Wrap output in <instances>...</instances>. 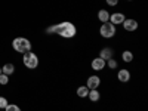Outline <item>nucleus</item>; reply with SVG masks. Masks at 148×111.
<instances>
[{
	"instance_id": "f257e3e1",
	"label": "nucleus",
	"mask_w": 148,
	"mask_h": 111,
	"mask_svg": "<svg viewBox=\"0 0 148 111\" xmlns=\"http://www.w3.org/2000/svg\"><path fill=\"white\" fill-rule=\"evenodd\" d=\"M46 33L47 34H58L61 37H64V39H73L77 33V28L73 22L64 21V22H59V24H55V25L47 27Z\"/></svg>"
},
{
	"instance_id": "f03ea898",
	"label": "nucleus",
	"mask_w": 148,
	"mask_h": 111,
	"mask_svg": "<svg viewBox=\"0 0 148 111\" xmlns=\"http://www.w3.org/2000/svg\"><path fill=\"white\" fill-rule=\"evenodd\" d=\"M12 47H14L16 52L24 55V53L31 51V42L28 39H25V37H16V39L12 42Z\"/></svg>"
},
{
	"instance_id": "7ed1b4c3",
	"label": "nucleus",
	"mask_w": 148,
	"mask_h": 111,
	"mask_svg": "<svg viewBox=\"0 0 148 111\" xmlns=\"http://www.w3.org/2000/svg\"><path fill=\"white\" fill-rule=\"evenodd\" d=\"M22 62H24V65H25L27 68L34 70V68H37V65H39V58H37L36 53H33V52L30 51V52H27V53H24Z\"/></svg>"
},
{
	"instance_id": "20e7f679",
	"label": "nucleus",
	"mask_w": 148,
	"mask_h": 111,
	"mask_svg": "<svg viewBox=\"0 0 148 111\" xmlns=\"http://www.w3.org/2000/svg\"><path fill=\"white\" fill-rule=\"evenodd\" d=\"M117 33L116 30V25H113L111 22H102V25L99 28V34L104 37V39H111V37H114Z\"/></svg>"
},
{
	"instance_id": "39448f33",
	"label": "nucleus",
	"mask_w": 148,
	"mask_h": 111,
	"mask_svg": "<svg viewBox=\"0 0 148 111\" xmlns=\"http://www.w3.org/2000/svg\"><path fill=\"white\" fill-rule=\"evenodd\" d=\"M123 28H125L126 31H135L138 28V21H135L132 18L125 19V21H123Z\"/></svg>"
},
{
	"instance_id": "423d86ee",
	"label": "nucleus",
	"mask_w": 148,
	"mask_h": 111,
	"mask_svg": "<svg viewBox=\"0 0 148 111\" xmlns=\"http://www.w3.org/2000/svg\"><path fill=\"white\" fill-rule=\"evenodd\" d=\"M126 19V16L120 14V12H117V14H113V15H110V19L108 22H111L113 25H119V24H123V21Z\"/></svg>"
},
{
	"instance_id": "0eeeda50",
	"label": "nucleus",
	"mask_w": 148,
	"mask_h": 111,
	"mask_svg": "<svg viewBox=\"0 0 148 111\" xmlns=\"http://www.w3.org/2000/svg\"><path fill=\"white\" fill-rule=\"evenodd\" d=\"M101 84V79L98 76H90L88 79V83H86V86H88V89L92 90V89H98V86Z\"/></svg>"
},
{
	"instance_id": "6e6552de",
	"label": "nucleus",
	"mask_w": 148,
	"mask_h": 111,
	"mask_svg": "<svg viewBox=\"0 0 148 111\" xmlns=\"http://www.w3.org/2000/svg\"><path fill=\"white\" fill-rule=\"evenodd\" d=\"M107 65H105V61L102 59V58H95V59H92V68L95 70V71H101V70H104Z\"/></svg>"
},
{
	"instance_id": "1a4fd4ad",
	"label": "nucleus",
	"mask_w": 148,
	"mask_h": 111,
	"mask_svg": "<svg viewBox=\"0 0 148 111\" xmlns=\"http://www.w3.org/2000/svg\"><path fill=\"white\" fill-rule=\"evenodd\" d=\"M117 79H119L121 83H127V82L130 80V73H129V70H126V68L119 70V73H117Z\"/></svg>"
},
{
	"instance_id": "9d476101",
	"label": "nucleus",
	"mask_w": 148,
	"mask_h": 111,
	"mask_svg": "<svg viewBox=\"0 0 148 111\" xmlns=\"http://www.w3.org/2000/svg\"><path fill=\"white\" fill-rule=\"evenodd\" d=\"M99 58H102L104 61H108L113 58V49L111 47H104L102 51L99 52Z\"/></svg>"
},
{
	"instance_id": "9b49d317",
	"label": "nucleus",
	"mask_w": 148,
	"mask_h": 111,
	"mask_svg": "<svg viewBox=\"0 0 148 111\" xmlns=\"http://www.w3.org/2000/svg\"><path fill=\"white\" fill-rule=\"evenodd\" d=\"M88 96H89V99H90L92 102H96V101H99V98H101V93L98 92V89H92V90H89Z\"/></svg>"
},
{
	"instance_id": "f8f14e48",
	"label": "nucleus",
	"mask_w": 148,
	"mask_h": 111,
	"mask_svg": "<svg viewBox=\"0 0 148 111\" xmlns=\"http://www.w3.org/2000/svg\"><path fill=\"white\" fill-rule=\"evenodd\" d=\"M98 19H99L101 22H108V19H110V14H108L105 9H101L99 12H98Z\"/></svg>"
},
{
	"instance_id": "ddd939ff",
	"label": "nucleus",
	"mask_w": 148,
	"mask_h": 111,
	"mask_svg": "<svg viewBox=\"0 0 148 111\" xmlns=\"http://www.w3.org/2000/svg\"><path fill=\"white\" fill-rule=\"evenodd\" d=\"M14 71H15L14 64H6V65L2 68V73H3V74H6V76H10V74H14Z\"/></svg>"
},
{
	"instance_id": "4468645a",
	"label": "nucleus",
	"mask_w": 148,
	"mask_h": 111,
	"mask_svg": "<svg viewBox=\"0 0 148 111\" xmlns=\"http://www.w3.org/2000/svg\"><path fill=\"white\" fill-rule=\"evenodd\" d=\"M121 58H123L125 62H132V61H133V53L130 51H125L121 53Z\"/></svg>"
},
{
	"instance_id": "2eb2a0df",
	"label": "nucleus",
	"mask_w": 148,
	"mask_h": 111,
	"mask_svg": "<svg viewBox=\"0 0 148 111\" xmlns=\"http://www.w3.org/2000/svg\"><path fill=\"white\" fill-rule=\"evenodd\" d=\"M88 93H89L88 86H80V88L77 89V95H79L80 98H86V96H88Z\"/></svg>"
},
{
	"instance_id": "dca6fc26",
	"label": "nucleus",
	"mask_w": 148,
	"mask_h": 111,
	"mask_svg": "<svg viewBox=\"0 0 148 111\" xmlns=\"http://www.w3.org/2000/svg\"><path fill=\"white\" fill-rule=\"evenodd\" d=\"M105 65H108V68H111V70H116L119 64H117V61H116L114 58H111V59L105 61Z\"/></svg>"
},
{
	"instance_id": "f3484780",
	"label": "nucleus",
	"mask_w": 148,
	"mask_h": 111,
	"mask_svg": "<svg viewBox=\"0 0 148 111\" xmlns=\"http://www.w3.org/2000/svg\"><path fill=\"white\" fill-rule=\"evenodd\" d=\"M9 82V76H6V74H0V84H8Z\"/></svg>"
},
{
	"instance_id": "a211bd4d",
	"label": "nucleus",
	"mask_w": 148,
	"mask_h": 111,
	"mask_svg": "<svg viewBox=\"0 0 148 111\" xmlns=\"http://www.w3.org/2000/svg\"><path fill=\"white\" fill-rule=\"evenodd\" d=\"M5 110H6V111H18V110H19V107H18V105H15V104H8Z\"/></svg>"
},
{
	"instance_id": "6ab92c4d",
	"label": "nucleus",
	"mask_w": 148,
	"mask_h": 111,
	"mask_svg": "<svg viewBox=\"0 0 148 111\" xmlns=\"http://www.w3.org/2000/svg\"><path fill=\"white\" fill-rule=\"evenodd\" d=\"M9 102H8V99L5 96H0V108H6V105H8Z\"/></svg>"
},
{
	"instance_id": "aec40b11",
	"label": "nucleus",
	"mask_w": 148,
	"mask_h": 111,
	"mask_svg": "<svg viewBox=\"0 0 148 111\" xmlns=\"http://www.w3.org/2000/svg\"><path fill=\"white\" fill-rule=\"evenodd\" d=\"M108 6H117L119 5V0H105Z\"/></svg>"
},
{
	"instance_id": "412c9836",
	"label": "nucleus",
	"mask_w": 148,
	"mask_h": 111,
	"mask_svg": "<svg viewBox=\"0 0 148 111\" xmlns=\"http://www.w3.org/2000/svg\"><path fill=\"white\" fill-rule=\"evenodd\" d=\"M0 74H2V67H0Z\"/></svg>"
},
{
	"instance_id": "4be33fe9",
	"label": "nucleus",
	"mask_w": 148,
	"mask_h": 111,
	"mask_svg": "<svg viewBox=\"0 0 148 111\" xmlns=\"http://www.w3.org/2000/svg\"><path fill=\"white\" fill-rule=\"evenodd\" d=\"M18 111H21V110H18Z\"/></svg>"
},
{
	"instance_id": "5701e85b",
	"label": "nucleus",
	"mask_w": 148,
	"mask_h": 111,
	"mask_svg": "<svg viewBox=\"0 0 148 111\" xmlns=\"http://www.w3.org/2000/svg\"><path fill=\"white\" fill-rule=\"evenodd\" d=\"M129 2H130V0H129Z\"/></svg>"
}]
</instances>
